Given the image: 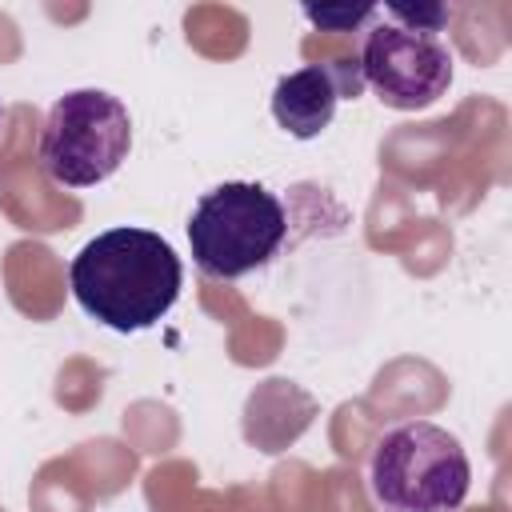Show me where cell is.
I'll list each match as a JSON object with an SVG mask.
<instances>
[{
    "instance_id": "cell-1",
    "label": "cell",
    "mask_w": 512,
    "mask_h": 512,
    "mask_svg": "<svg viewBox=\"0 0 512 512\" xmlns=\"http://www.w3.org/2000/svg\"><path fill=\"white\" fill-rule=\"evenodd\" d=\"M76 304L112 332H144L160 324L184 284L176 248L148 228H108L92 236L68 264Z\"/></svg>"
},
{
    "instance_id": "cell-2",
    "label": "cell",
    "mask_w": 512,
    "mask_h": 512,
    "mask_svg": "<svg viewBox=\"0 0 512 512\" xmlns=\"http://www.w3.org/2000/svg\"><path fill=\"white\" fill-rule=\"evenodd\" d=\"M468 484L472 464L464 444L432 420L388 428L368 460V488L384 512H456Z\"/></svg>"
},
{
    "instance_id": "cell-3",
    "label": "cell",
    "mask_w": 512,
    "mask_h": 512,
    "mask_svg": "<svg viewBox=\"0 0 512 512\" xmlns=\"http://www.w3.org/2000/svg\"><path fill=\"white\" fill-rule=\"evenodd\" d=\"M288 236V212L264 184L228 180L204 192L188 220L192 260L212 280H240L264 268Z\"/></svg>"
},
{
    "instance_id": "cell-4",
    "label": "cell",
    "mask_w": 512,
    "mask_h": 512,
    "mask_svg": "<svg viewBox=\"0 0 512 512\" xmlns=\"http://www.w3.org/2000/svg\"><path fill=\"white\" fill-rule=\"evenodd\" d=\"M132 148V116L120 96L104 88L64 92L40 132V164L64 188H92L108 180Z\"/></svg>"
},
{
    "instance_id": "cell-5",
    "label": "cell",
    "mask_w": 512,
    "mask_h": 512,
    "mask_svg": "<svg viewBox=\"0 0 512 512\" xmlns=\"http://www.w3.org/2000/svg\"><path fill=\"white\" fill-rule=\"evenodd\" d=\"M360 80L396 112H420L436 104L452 84V52L440 36L408 32L400 24H376L360 48Z\"/></svg>"
},
{
    "instance_id": "cell-6",
    "label": "cell",
    "mask_w": 512,
    "mask_h": 512,
    "mask_svg": "<svg viewBox=\"0 0 512 512\" xmlns=\"http://www.w3.org/2000/svg\"><path fill=\"white\" fill-rule=\"evenodd\" d=\"M360 68L352 64H304L288 76L276 80L272 88V116L276 124L296 136V140H312L320 136L332 116H336V104L348 96L360 92Z\"/></svg>"
},
{
    "instance_id": "cell-7",
    "label": "cell",
    "mask_w": 512,
    "mask_h": 512,
    "mask_svg": "<svg viewBox=\"0 0 512 512\" xmlns=\"http://www.w3.org/2000/svg\"><path fill=\"white\" fill-rule=\"evenodd\" d=\"M380 8L376 4H328V8H316V4H304V20L316 24L320 32H352L360 28L364 20H372Z\"/></svg>"
},
{
    "instance_id": "cell-8",
    "label": "cell",
    "mask_w": 512,
    "mask_h": 512,
    "mask_svg": "<svg viewBox=\"0 0 512 512\" xmlns=\"http://www.w3.org/2000/svg\"><path fill=\"white\" fill-rule=\"evenodd\" d=\"M384 12H388V24H400L408 32H428V36H436L448 20V8L440 4H388Z\"/></svg>"
},
{
    "instance_id": "cell-9",
    "label": "cell",
    "mask_w": 512,
    "mask_h": 512,
    "mask_svg": "<svg viewBox=\"0 0 512 512\" xmlns=\"http://www.w3.org/2000/svg\"><path fill=\"white\" fill-rule=\"evenodd\" d=\"M0 120H4V108H0Z\"/></svg>"
}]
</instances>
